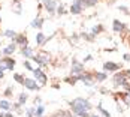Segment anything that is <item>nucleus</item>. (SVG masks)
<instances>
[{
	"label": "nucleus",
	"mask_w": 130,
	"mask_h": 117,
	"mask_svg": "<svg viewBox=\"0 0 130 117\" xmlns=\"http://www.w3.org/2000/svg\"><path fill=\"white\" fill-rule=\"evenodd\" d=\"M36 77H39L40 81H42V83H45V75H43L40 71H36Z\"/></svg>",
	"instance_id": "f03ea898"
},
{
	"label": "nucleus",
	"mask_w": 130,
	"mask_h": 117,
	"mask_svg": "<svg viewBox=\"0 0 130 117\" xmlns=\"http://www.w3.org/2000/svg\"><path fill=\"white\" fill-rule=\"evenodd\" d=\"M42 41H43V36H42V35H38V42H42Z\"/></svg>",
	"instance_id": "39448f33"
},
{
	"label": "nucleus",
	"mask_w": 130,
	"mask_h": 117,
	"mask_svg": "<svg viewBox=\"0 0 130 117\" xmlns=\"http://www.w3.org/2000/svg\"><path fill=\"white\" fill-rule=\"evenodd\" d=\"M2 75H3V72H2V69H0V77H2Z\"/></svg>",
	"instance_id": "423d86ee"
},
{
	"label": "nucleus",
	"mask_w": 130,
	"mask_h": 117,
	"mask_svg": "<svg viewBox=\"0 0 130 117\" xmlns=\"http://www.w3.org/2000/svg\"><path fill=\"white\" fill-rule=\"evenodd\" d=\"M2 108H9V104H8L6 101H3V102H2Z\"/></svg>",
	"instance_id": "7ed1b4c3"
},
{
	"label": "nucleus",
	"mask_w": 130,
	"mask_h": 117,
	"mask_svg": "<svg viewBox=\"0 0 130 117\" xmlns=\"http://www.w3.org/2000/svg\"><path fill=\"white\" fill-rule=\"evenodd\" d=\"M24 83H26V86L28 87V89H36V83H35V81H31V80H26Z\"/></svg>",
	"instance_id": "f257e3e1"
},
{
	"label": "nucleus",
	"mask_w": 130,
	"mask_h": 117,
	"mask_svg": "<svg viewBox=\"0 0 130 117\" xmlns=\"http://www.w3.org/2000/svg\"><path fill=\"white\" fill-rule=\"evenodd\" d=\"M13 51V45H11V47H8V48H6V51L5 53H12Z\"/></svg>",
	"instance_id": "20e7f679"
}]
</instances>
